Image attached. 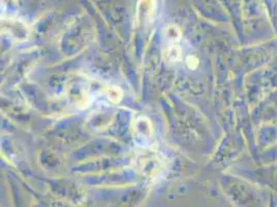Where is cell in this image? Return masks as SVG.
<instances>
[{"instance_id": "6da1fadb", "label": "cell", "mask_w": 277, "mask_h": 207, "mask_svg": "<svg viewBox=\"0 0 277 207\" xmlns=\"http://www.w3.org/2000/svg\"><path fill=\"white\" fill-rule=\"evenodd\" d=\"M187 64L190 67V69L195 70L199 66V61L197 59V57H195V56H189L188 59H187Z\"/></svg>"}]
</instances>
